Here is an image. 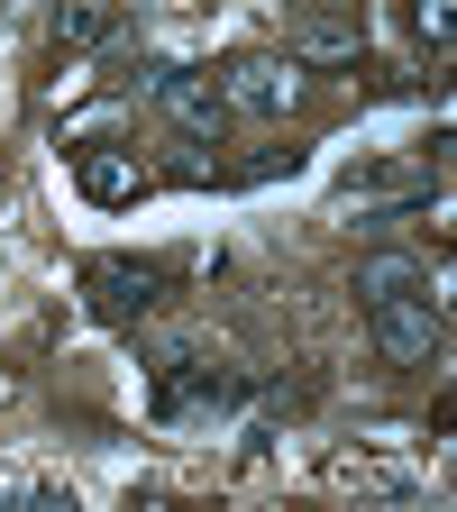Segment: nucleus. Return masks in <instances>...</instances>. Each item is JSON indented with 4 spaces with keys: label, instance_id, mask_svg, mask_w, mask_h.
Here are the masks:
<instances>
[{
    "label": "nucleus",
    "instance_id": "obj_1",
    "mask_svg": "<svg viewBox=\"0 0 457 512\" xmlns=\"http://www.w3.org/2000/svg\"><path fill=\"white\" fill-rule=\"evenodd\" d=\"M357 302H366V320H375V348L394 357V366H439V348H448V311H439V293H430V266L421 256H366L357 266Z\"/></svg>",
    "mask_w": 457,
    "mask_h": 512
},
{
    "label": "nucleus",
    "instance_id": "obj_2",
    "mask_svg": "<svg viewBox=\"0 0 457 512\" xmlns=\"http://www.w3.org/2000/svg\"><path fill=\"white\" fill-rule=\"evenodd\" d=\"M83 293H92L101 320H119V330H128V320H147V311H156L165 266H156V256H92V266H83Z\"/></svg>",
    "mask_w": 457,
    "mask_h": 512
},
{
    "label": "nucleus",
    "instance_id": "obj_3",
    "mask_svg": "<svg viewBox=\"0 0 457 512\" xmlns=\"http://www.w3.org/2000/svg\"><path fill=\"white\" fill-rule=\"evenodd\" d=\"M220 101L247 110V119H284V110L302 101V64H293V55H229Z\"/></svg>",
    "mask_w": 457,
    "mask_h": 512
},
{
    "label": "nucleus",
    "instance_id": "obj_4",
    "mask_svg": "<svg viewBox=\"0 0 457 512\" xmlns=\"http://www.w3.org/2000/svg\"><path fill=\"white\" fill-rule=\"evenodd\" d=\"M156 101L174 110V128H183V138L220 147V128H229V101H220V83H211V74H183V64H156Z\"/></svg>",
    "mask_w": 457,
    "mask_h": 512
},
{
    "label": "nucleus",
    "instance_id": "obj_5",
    "mask_svg": "<svg viewBox=\"0 0 457 512\" xmlns=\"http://www.w3.org/2000/svg\"><path fill=\"white\" fill-rule=\"evenodd\" d=\"M74 183H83V202H101V211H119V202H138V192L156 183L138 156H119V147H83V165H74Z\"/></svg>",
    "mask_w": 457,
    "mask_h": 512
},
{
    "label": "nucleus",
    "instance_id": "obj_6",
    "mask_svg": "<svg viewBox=\"0 0 457 512\" xmlns=\"http://www.w3.org/2000/svg\"><path fill=\"white\" fill-rule=\"evenodd\" d=\"M110 28H119V10H110V0H55V46H64V55L101 46Z\"/></svg>",
    "mask_w": 457,
    "mask_h": 512
},
{
    "label": "nucleus",
    "instance_id": "obj_7",
    "mask_svg": "<svg viewBox=\"0 0 457 512\" xmlns=\"http://www.w3.org/2000/svg\"><path fill=\"white\" fill-rule=\"evenodd\" d=\"M293 55H302V64H348V55H357V28H339V19H311V10H302Z\"/></svg>",
    "mask_w": 457,
    "mask_h": 512
},
{
    "label": "nucleus",
    "instance_id": "obj_8",
    "mask_svg": "<svg viewBox=\"0 0 457 512\" xmlns=\"http://www.w3.org/2000/svg\"><path fill=\"white\" fill-rule=\"evenodd\" d=\"M412 37L448 64V46H457V0H412Z\"/></svg>",
    "mask_w": 457,
    "mask_h": 512
}]
</instances>
